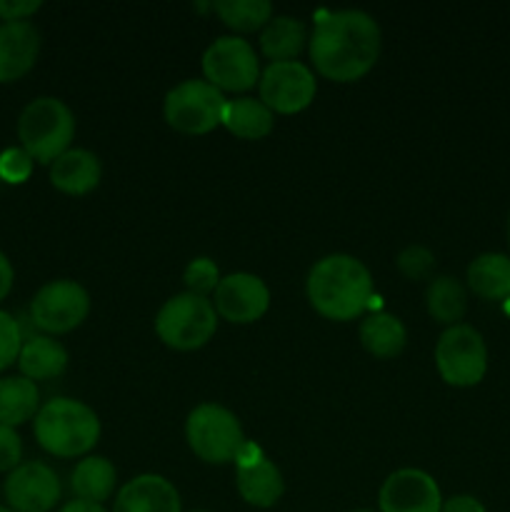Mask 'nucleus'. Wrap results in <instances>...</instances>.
Masks as SVG:
<instances>
[{
    "mask_svg": "<svg viewBox=\"0 0 510 512\" xmlns=\"http://www.w3.org/2000/svg\"><path fill=\"white\" fill-rule=\"evenodd\" d=\"M220 125L240 140H263L273 133L275 113L260 98L240 95L225 103Z\"/></svg>",
    "mask_w": 510,
    "mask_h": 512,
    "instance_id": "nucleus-20",
    "label": "nucleus"
},
{
    "mask_svg": "<svg viewBox=\"0 0 510 512\" xmlns=\"http://www.w3.org/2000/svg\"><path fill=\"white\" fill-rule=\"evenodd\" d=\"M360 345L378 360L398 358L408 345V330L393 313H373L360 323Z\"/></svg>",
    "mask_w": 510,
    "mask_h": 512,
    "instance_id": "nucleus-22",
    "label": "nucleus"
},
{
    "mask_svg": "<svg viewBox=\"0 0 510 512\" xmlns=\"http://www.w3.org/2000/svg\"><path fill=\"white\" fill-rule=\"evenodd\" d=\"M13 280H15V270L10 265L8 255L0 253V303L8 298V293L13 290Z\"/></svg>",
    "mask_w": 510,
    "mask_h": 512,
    "instance_id": "nucleus-35",
    "label": "nucleus"
},
{
    "mask_svg": "<svg viewBox=\"0 0 510 512\" xmlns=\"http://www.w3.org/2000/svg\"><path fill=\"white\" fill-rule=\"evenodd\" d=\"M40 410L38 383L23 375L0 378V425L18 428V425L35 420Z\"/></svg>",
    "mask_w": 510,
    "mask_h": 512,
    "instance_id": "nucleus-24",
    "label": "nucleus"
},
{
    "mask_svg": "<svg viewBox=\"0 0 510 512\" xmlns=\"http://www.w3.org/2000/svg\"><path fill=\"white\" fill-rule=\"evenodd\" d=\"M395 265L408 280H433L435 255L425 245H408L398 253Z\"/></svg>",
    "mask_w": 510,
    "mask_h": 512,
    "instance_id": "nucleus-29",
    "label": "nucleus"
},
{
    "mask_svg": "<svg viewBox=\"0 0 510 512\" xmlns=\"http://www.w3.org/2000/svg\"><path fill=\"white\" fill-rule=\"evenodd\" d=\"M20 375L33 383L38 380H55L68 368V350L53 335H33L23 343L18 358Z\"/></svg>",
    "mask_w": 510,
    "mask_h": 512,
    "instance_id": "nucleus-19",
    "label": "nucleus"
},
{
    "mask_svg": "<svg viewBox=\"0 0 510 512\" xmlns=\"http://www.w3.org/2000/svg\"><path fill=\"white\" fill-rule=\"evenodd\" d=\"M0 495H3V485H0Z\"/></svg>",
    "mask_w": 510,
    "mask_h": 512,
    "instance_id": "nucleus-40",
    "label": "nucleus"
},
{
    "mask_svg": "<svg viewBox=\"0 0 510 512\" xmlns=\"http://www.w3.org/2000/svg\"><path fill=\"white\" fill-rule=\"evenodd\" d=\"M0 512H13L10 508H5V505H0Z\"/></svg>",
    "mask_w": 510,
    "mask_h": 512,
    "instance_id": "nucleus-38",
    "label": "nucleus"
},
{
    "mask_svg": "<svg viewBox=\"0 0 510 512\" xmlns=\"http://www.w3.org/2000/svg\"><path fill=\"white\" fill-rule=\"evenodd\" d=\"M508 240H510V220H508Z\"/></svg>",
    "mask_w": 510,
    "mask_h": 512,
    "instance_id": "nucleus-39",
    "label": "nucleus"
},
{
    "mask_svg": "<svg viewBox=\"0 0 510 512\" xmlns=\"http://www.w3.org/2000/svg\"><path fill=\"white\" fill-rule=\"evenodd\" d=\"M23 343V328H20L18 320L5 313V310H0V373L18 363Z\"/></svg>",
    "mask_w": 510,
    "mask_h": 512,
    "instance_id": "nucleus-30",
    "label": "nucleus"
},
{
    "mask_svg": "<svg viewBox=\"0 0 510 512\" xmlns=\"http://www.w3.org/2000/svg\"><path fill=\"white\" fill-rule=\"evenodd\" d=\"M33 433L55 458H85L100 440V418L83 400L53 398L40 405Z\"/></svg>",
    "mask_w": 510,
    "mask_h": 512,
    "instance_id": "nucleus-3",
    "label": "nucleus"
},
{
    "mask_svg": "<svg viewBox=\"0 0 510 512\" xmlns=\"http://www.w3.org/2000/svg\"><path fill=\"white\" fill-rule=\"evenodd\" d=\"M23 463V440L18 430L0 425V473H13Z\"/></svg>",
    "mask_w": 510,
    "mask_h": 512,
    "instance_id": "nucleus-32",
    "label": "nucleus"
},
{
    "mask_svg": "<svg viewBox=\"0 0 510 512\" xmlns=\"http://www.w3.org/2000/svg\"><path fill=\"white\" fill-rule=\"evenodd\" d=\"M185 440L188 448L210 465L233 463L248 445L238 415L218 403H203L190 410L185 420Z\"/></svg>",
    "mask_w": 510,
    "mask_h": 512,
    "instance_id": "nucleus-5",
    "label": "nucleus"
},
{
    "mask_svg": "<svg viewBox=\"0 0 510 512\" xmlns=\"http://www.w3.org/2000/svg\"><path fill=\"white\" fill-rule=\"evenodd\" d=\"M235 488L240 498L253 508H273L285 493L283 473L258 453V448L245 445L235 468Z\"/></svg>",
    "mask_w": 510,
    "mask_h": 512,
    "instance_id": "nucleus-15",
    "label": "nucleus"
},
{
    "mask_svg": "<svg viewBox=\"0 0 510 512\" xmlns=\"http://www.w3.org/2000/svg\"><path fill=\"white\" fill-rule=\"evenodd\" d=\"M115 485H118V470L103 455H85L70 473V488L75 500L103 505L113 498Z\"/></svg>",
    "mask_w": 510,
    "mask_h": 512,
    "instance_id": "nucleus-21",
    "label": "nucleus"
},
{
    "mask_svg": "<svg viewBox=\"0 0 510 512\" xmlns=\"http://www.w3.org/2000/svg\"><path fill=\"white\" fill-rule=\"evenodd\" d=\"M203 75L220 93H245L260 80L258 53L240 35L215 38L203 53Z\"/></svg>",
    "mask_w": 510,
    "mask_h": 512,
    "instance_id": "nucleus-9",
    "label": "nucleus"
},
{
    "mask_svg": "<svg viewBox=\"0 0 510 512\" xmlns=\"http://www.w3.org/2000/svg\"><path fill=\"white\" fill-rule=\"evenodd\" d=\"M40 55V33L33 23L0 25V83H15L33 70Z\"/></svg>",
    "mask_w": 510,
    "mask_h": 512,
    "instance_id": "nucleus-17",
    "label": "nucleus"
},
{
    "mask_svg": "<svg viewBox=\"0 0 510 512\" xmlns=\"http://www.w3.org/2000/svg\"><path fill=\"white\" fill-rule=\"evenodd\" d=\"M443 495L430 473L400 468L385 478L378 493L380 512H440Z\"/></svg>",
    "mask_w": 510,
    "mask_h": 512,
    "instance_id": "nucleus-13",
    "label": "nucleus"
},
{
    "mask_svg": "<svg viewBox=\"0 0 510 512\" xmlns=\"http://www.w3.org/2000/svg\"><path fill=\"white\" fill-rule=\"evenodd\" d=\"M43 8L40 0H0V20L3 23H28L30 15Z\"/></svg>",
    "mask_w": 510,
    "mask_h": 512,
    "instance_id": "nucleus-33",
    "label": "nucleus"
},
{
    "mask_svg": "<svg viewBox=\"0 0 510 512\" xmlns=\"http://www.w3.org/2000/svg\"><path fill=\"white\" fill-rule=\"evenodd\" d=\"M60 478L40 460L20 463L3 483L5 508L13 512H50L60 503Z\"/></svg>",
    "mask_w": 510,
    "mask_h": 512,
    "instance_id": "nucleus-12",
    "label": "nucleus"
},
{
    "mask_svg": "<svg viewBox=\"0 0 510 512\" xmlns=\"http://www.w3.org/2000/svg\"><path fill=\"white\" fill-rule=\"evenodd\" d=\"M305 295L315 313L348 323L368 310L373 300V278L363 260L348 253H333L310 268Z\"/></svg>",
    "mask_w": 510,
    "mask_h": 512,
    "instance_id": "nucleus-2",
    "label": "nucleus"
},
{
    "mask_svg": "<svg viewBox=\"0 0 510 512\" xmlns=\"http://www.w3.org/2000/svg\"><path fill=\"white\" fill-rule=\"evenodd\" d=\"M215 313L233 325H250L270 308V290L263 278L253 273H230L215 290Z\"/></svg>",
    "mask_w": 510,
    "mask_h": 512,
    "instance_id": "nucleus-14",
    "label": "nucleus"
},
{
    "mask_svg": "<svg viewBox=\"0 0 510 512\" xmlns=\"http://www.w3.org/2000/svg\"><path fill=\"white\" fill-rule=\"evenodd\" d=\"M220 280H223V275H220L218 265H215V260L205 258V255L190 260L188 268H185V273H183L185 293L200 295V298H208V295H213L215 290H218Z\"/></svg>",
    "mask_w": 510,
    "mask_h": 512,
    "instance_id": "nucleus-28",
    "label": "nucleus"
},
{
    "mask_svg": "<svg viewBox=\"0 0 510 512\" xmlns=\"http://www.w3.org/2000/svg\"><path fill=\"white\" fill-rule=\"evenodd\" d=\"M215 15L235 33H255L273 18V5L268 0H218L213 3Z\"/></svg>",
    "mask_w": 510,
    "mask_h": 512,
    "instance_id": "nucleus-27",
    "label": "nucleus"
},
{
    "mask_svg": "<svg viewBox=\"0 0 510 512\" xmlns=\"http://www.w3.org/2000/svg\"><path fill=\"white\" fill-rule=\"evenodd\" d=\"M440 512H488L485 505L480 503L473 495H453V498L443 500V508Z\"/></svg>",
    "mask_w": 510,
    "mask_h": 512,
    "instance_id": "nucleus-34",
    "label": "nucleus"
},
{
    "mask_svg": "<svg viewBox=\"0 0 510 512\" xmlns=\"http://www.w3.org/2000/svg\"><path fill=\"white\" fill-rule=\"evenodd\" d=\"M110 512H183L180 493L168 478L143 473L118 490Z\"/></svg>",
    "mask_w": 510,
    "mask_h": 512,
    "instance_id": "nucleus-16",
    "label": "nucleus"
},
{
    "mask_svg": "<svg viewBox=\"0 0 510 512\" xmlns=\"http://www.w3.org/2000/svg\"><path fill=\"white\" fill-rule=\"evenodd\" d=\"M228 98L208 80H183L163 100L165 123L183 135H205L223 123Z\"/></svg>",
    "mask_w": 510,
    "mask_h": 512,
    "instance_id": "nucleus-7",
    "label": "nucleus"
},
{
    "mask_svg": "<svg viewBox=\"0 0 510 512\" xmlns=\"http://www.w3.org/2000/svg\"><path fill=\"white\" fill-rule=\"evenodd\" d=\"M350 512H380V510H368V508H360V510H350Z\"/></svg>",
    "mask_w": 510,
    "mask_h": 512,
    "instance_id": "nucleus-37",
    "label": "nucleus"
},
{
    "mask_svg": "<svg viewBox=\"0 0 510 512\" xmlns=\"http://www.w3.org/2000/svg\"><path fill=\"white\" fill-rule=\"evenodd\" d=\"M58 512H108V510H105L103 505L85 503V500H70V503H65Z\"/></svg>",
    "mask_w": 510,
    "mask_h": 512,
    "instance_id": "nucleus-36",
    "label": "nucleus"
},
{
    "mask_svg": "<svg viewBox=\"0 0 510 512\" xmlns=\"http://www.w3.org/2000/svg\"><path fill=\"white\" fill-rule=\"evenodd\" d=\"M468 288L483 300L510 298V258L503 253H483L468 265Z\"/></svg>",
    "mask_w": 510,
    "mask_h": 512,
    "instance_id": "nucleus-25",
    "label": "nucleus"
},
{
    "mask_svg": "<svg viewBox=\"0 0 510 512\" xmlns=\"http://www.w3.org/2000/svg\"><path fill=\"white\" fill-rule=\"evenodd\" d=\"M425 308L428 315L440 325H458L468 310V293L463 283L453 275H438L428 283L425 290Z\"/></svg>",
    "mask_w": 510,
    "mask_h": 512,
    "instance_id": "nucleus-26",
    "label": "nucleus"
},
{
    "mask_svg": "<svg viewBox=\"0 0 510 512\" xmlns=\"http://www.w3.org/2000/svg\"><path fill=\"white\" fill-rule=\"evenodd\" d=\"M218 330V313L210 298L180 293L165 300L155 315V333L168 348L190 353L213 340Z\"/></svg>",
    "mask_w": 510,
    "mask_h": 512,
    "instance_id": "nucleus-6",
    "label": "nucleus"
},
{
    "mask_svg": "<svg viewBox=\"0 0 510 512\" xmlns=\"http://www.w3.org/2000/svg\"><path fill=\"white\" fill-rule=\"evenodd\" d=\"M90 313V295L68 278L50 280L30 300V320L43 335H65L80 328Z\"/></svg>",
    "mask_w": 510,
    "mask_h": 512,
    "instance_id": "nucleus-10",
    "label": "nucleus"
},
{
    "mask_svg": "<svg viewBox=\"0 0 510 512\" xmlns=\"http://www.w3.org/2000/svg\"><path fill=\"white\" fill-rule=\"evenodd\" d=\"M75 138V115L68 105L53 95H40L30 100L18 118L20 148L35 163L50 165L55 158L70 150Z\"/></svg>",
    "mask_w": 510,
    "mask_h": 512,
    "instance_id": "nucleus-4",
    "label": "nucleus"
},
{
    "mask_svg": "<svg viewBox=\"0 0 510 512\" xmlns=\"http://www.w3.org/2000/svg\"><path fill=\"white\" fill-rule=\"evenodd\" d=\"M378 20L365 10H333L315 23L308 35V53L318 75L333 83H355L375 68L380 58Z\"/></svg>",
    "mask_w": 510,
    "mask_h": 512,
    "instance_id": "nucleus-1",
    "label": "nucleus"
},
{
    "mask_svg": "<svg viewBox=\"0 0 510 512\" xmlns=\"http://www.w3.org/2000/svg\"><path fill=\"white\" fill-rule=\"evenodd\" d=\"M193 512H205V510H193Z\"/></svg>",
    "mask_w": 510,
    "mask_h": 512,
    "instance_id": "nucleus-41",
    "label": "nucleus"
},
{
    "mask_svg": "<svg viewBox=\"0 0 510 512\" xmlns=\"http://www.w3.org/2000/svg\"><path fill=\"white\" fill-rule=\"evenodd\" d=\"M103 178V165L95 153L85 148L65 150L60 158L50 163V183L65 195H88Z\"/></svg>",
    "mask_w": 510,
    "mask_h": 512,
    "instance_id": "nucleus-18",
    "label": "nucleus"
},
{
    "mask_svg": "<svg viewBox=\"0 0 510 512\" xmlns=\"http://www.w3.org/2000/svg\"><path fill=\"white\" fill-rule=\"evenodd\" d=\"M435 368L453 388H473L488 373V348L473 325H450L435 345Z\"/></svg>",
    "mask_w": 510,
    "mask_h": 512,
    "instance_id": "nucleus-8",
    "label": "nucleus"
},
{
    "mask_svg": "<svg viewBox=\"0 0 510 512\" xmlns=\"http://www.w3.org/2000/svg\"><path fill=\"white\" fill-rule=\"evenodd\" d=\"M308 45V30L303 20L293 15H273L263 30H260V53L270 63H285L295 60Z\"/></svg>",
    "mask_w": 510,
    "mask_h": 512,
    "instance_id": "nucleus-23",
    "label": "nucleus"
},
{
    "mask_svg": "<svg viewBox=\"0 0 510 512\" xmlns=\"http://www.w3.org/2000/svg\"><path fill=\"white\" fill-rule=\"evenodd\" d=\"M35 160L23 148H8L0 153V180L8 185H20L33 173Z\"/></svg>",
    "mask_w": 510,
    "mask_h": 512,
    "instance_id": "nucleus-31",
    "label": "nucleus"
},
{
    "mask_svg": "<svg viewBox=\"0 0 510 512\" xmlns=\"http://www.w3.org/2000/svg\"><path fill=\"white\" fill-rule=\"evenodd\" d=\"M260 100L278 115H295L308 108L318 93L315 73L300 60L270 63L260 70L258 80Z\"/></svg>",
    "mask_w": 510,
    "mask_h": 512,
    "instance_id": "nucleus-11",
    "label": "nucleus"
}]
</instances>
